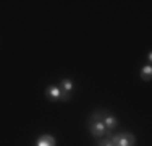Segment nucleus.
I'll return each mask as SVG.
<instances>
[{
	"instance_id": "nucleus-1",
	"label": "nucleus",
	"mask_w": 152,
	"mask_h": 146,
	"mask_svg": "<svg viewBox=\"0 0 152 146\" xmlns=\"http://www.w3.org/2000/svg\"><path fill=\"white\" fill-rule=\"evenodd\" d=\"M110 141L113 143V146H133L136 143V138L133 133H129V131H125V133L121 135H112L110 136Z\"/></svg>"
},
{
	"instance_id": "nucleus-2",
	"label": "nucleus",
	"mask_w": 152,
	"mask_h": 146,
	"mask_svg": "<svg viewBox=\"0 0 152 146\" xmlns=\"http://www.w3.org/2000/svg\"><path fill=\"white\" fill-rule=\"evenodd\" d=\"M45 96L49 97V99H52V101H68L70 99V94L68 93H63V91L60 89V88H57V86H49L45 89Z\"/></svg>"
},
{
	"instance_id": "nucleus-3",
	"label": "nucleus",
	"mask_w": 152,
	"mask_h": 146,
	"mask_svg": "<svg viewBox=\"0 0 152 146\" xmlns=\"http://www.w3.org/2000/svg\"><path fill=\"white\" fill-rule=\"evenodd\" d=\"M89 131H91V135L96 138H102L105 133H108L105 125H104V120H91V123H89Z\"/></svg>"
},
{
	"instance_id": "nucleus-4",
	"label": "nucleus",
	"mask_w": 152,
	"mask_h": 146,
	"mask_svg": "<svg viewBox=\"0 0 152 146\" xmlns=\"http://www.w3.org/2000/svg\"><path fill=\"white\" fill-rule=\"evenodd\" d=\"M104 125H105L107 131H112V130L115 128V127L118 125V120L115 119L113 115H110V114H105V115H104Z\"/></svg>"
},
{
	"instance_id": "nucleus-5",
	"label": "nucleus",
	"mask_w": 152,
	"mask_h": 146,
	"mask_svg": "<svg viewBox=\"0 0 152 146\" xmlns=\"http://www.w3.org/2000/svg\"><path fill=\"white\" fill-rule=\"evenodd\" d=\"M36 145L37 146H55V138L50 136V135H42L41 138H37Z\"/></svg>"
},
{
	"instance_id": "nucleus-6",
	"label": "nucleus",
	"mask_w": 152,
	"mask_h": 146,
	"mask_svg": "<svg viewBox=\"0 0 152 146\" xmlns=\"http://www.w3.org/2000/svg\"><path fill=\"white\" fill-rule=\"evenodd\" d=\"M63 93H68L70 94L73 91V81L71 80H61V88H60Z\"/></svg>"
},
{
	"instance_id": "nucleus-7",
	"label": "nucleus",
	"mask_w": 152,
	"mask_h": 146,
	"mask_svg": "<svg viewBox=\"0 0 152 146\" xmlns=\"http://www.w3.org/2000/svg\"><path fill=\"white\" fill-rule=\"evenodd\" d=\"M151 75H152V67H151V65L142 67V70H141V78L146 80V81H149V80H151Z\"/></svg>"
},
{
	"instance_id": "nucleus-8",
	"label": "nucleus",
	"mask_w": 152,
	"mask_h": 146,
	"mask_svg": "<svg viewBox=\"0 0 152 146\" xmlns=\"http://www.w3.org/2000/svg\"><path fill=\"white\" fill-rule=\"evenodd\" d=\"M97 146H113V143L110 141V138H102V140L97 143Z\"/></svg>"
},
{
	"instance_id": "nucleus-9",
	"label": "nucleus",
	"mask_w": 152,
	"mask_h": 146,
	"mask_svg": "<svg viewBox=\"0 0 152 146\" xmlns=\"http://www.w3.org/2000/svg\"><path fill=\"white\" fill-rule=\"evenodd\" d=\"M147 60H149V63H151V62H152V54H151V52L147 54Z\"/></svg>"
}]
</instances>
